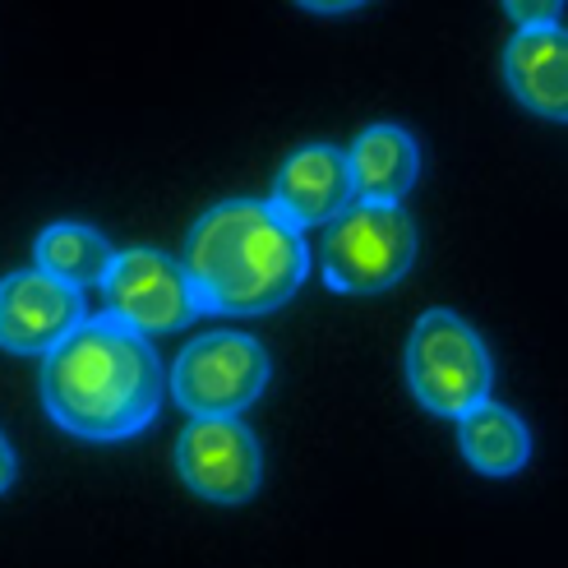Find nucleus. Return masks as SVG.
I'll list each match as a JSON object with an SVG mask.
<instances>
[{"label":"nucleus","mask_w":568,"mask_h":568,"mask_svg":"<svg viewBox=\"0 0 568 568\" xmlns=\"http://www.w3.org/2000/svg\"><path fill=\"white\" fill-rule=\"evenodd\" d=\"M458 448L480 476H514L531 463V430L518 412L490 403L458 416Z\"/></svg>","instance_id":"nucleus-12"},{"label":"nucleus","mask_w":568,"mask_h":568,"mask_svg":"<svg viewBox=\"0 0 568 568\" xmlns=\"http://www.w3.org/2000/svg\"><path fill=\"white\" fill-rule=\"evenodd\" d=\"M273 361L250 333H204L172 365V397L190 416H241L268 388Z\"/></svg>","instance_id":"nucleus-5"},{"label":"nucleus","mask_w":568,"mask_h":568,"mask_svg":"<svg viewBox=\"0 0 568 568\" xmlns=\"http://www.w3.org/2000/svg\"><path fill=\"white\" fill-rule=\"evenodd\" d=\"M181 480L209 504H245L264 480V453L241 416H190L176 439Z\"/></svg>","instance_id":"nucleus-7"},{"label":"nucleus","mask_w":568,"mask_h":568,"mask_svg":"<svg viewBox=\"0 0 568 568\" xmlns=\"http://www.w3.org/2000/svg\"><path fill=\"white\" fill-rule=\"evenodd\" d=\"M504 83L536 116L568 121V28H518L504 47Z\"/></svg>","instance_id":"nucleus-10"},{"label":"nucleus","mask_w":568,"mask_h":568,"mask_svg":"<svg viewBox=\"0 0 568 568\" xmlns=\"http://www.w3.org/2000/svg\"><path fill=\"white\" fill-rule=\"evenodd\" d=\"M296 6L310 14H352L361 6H371V0H296Z\"/></svg>","instance_id":"nucleus-15"},{"label":"nucleus","mask_w":568,"mask_h":568,"mask_svg":"<svg viewBox=\"0 0 568 568\" xmlns=\"http://www.w3.org/2000/svg\"><path fill=\"white\" fill-rule=\"evenodd\" d=\"M268 204L292 226H328L356 204L352 158L333 144H305L277 166Z\"/></svg>","instance_id":"nucleus-9"},{"label":"nucleus","mask_w":568,"mask_h":568,"mask_svg":"<svg viewBox=\"0 0 568 568\" xmlns=\"http://www.w3.org/2000/svg\"><path fill=\"white\" fill-rule=\"evenodd\" d=\"M352 181L365 204H403L420 176V149L403 125H365L352 139Z\"/></svg>","instance_id":"nucleus-11"},{"label":"nucleus","mask_w":568,"mask_h":568,"mask_svg":"<svg viewBox=\"0 0 568 568\" xmlns=\"http://www.w3.org/2000/svg\"><path fill=\"white\" fill-rule=\"evenodd\" d=\"M33 254H38V268L42 273L61 277V282H70V287L83 292V287H102L121 250H111L98 226L55 222V226H47V232L38 236Z\"/></svg>","instance_id":"nucleus-13"},{"label":"nucleus","mask_w":568,"mask_h":568,"mask_svg":"<svg viewBox=\"0 0 568 568\" xmlns=\"http://www.w3.org/2000/svg\"><path fill=\"white\" fill-rule=\"evenodd\" d=\"M499 6L518 28H550V23H559L568 0H499Z\"/></svg>","instance_id":"nucleus-14"},{"label":"nucleus","mask_w":568,"mask_h":568,"mask_svg":"<svg viewBox=\"0 0 568 568\" xmlns=\"http://www.w3.org/2000/svg\"><path fill=\"white\" fill-rule=\"evenodd\" d=\"M166 388L153 343L116 315H93L42 356V407L74 439H134L158 420Z\"/></svg>","instance_id":"nucleus-1"},{"label":"nucleus","mask_w":568,"mask_h":568,"mask_svg":"<svg viewBox=\"0 0 568 568\" xmlns=\"http://www.w3.org/2000/svg\"><path fill=\"white\" fill-rule=\"evenodd\" d=\"M407 388L425 412L458 420L471 407L490 403L495 361L463 315L425 310L407 337Z\"/></svg>","instance_id":"nucleus-3"},{"label":"nucleus","mask_w":568,"mask_h":568,"mask_svg":"<svg viewBox=\"0 0 568 568\" xmlns=\"http://www.w3.org/2000/svg\"><path fill=\"white\" fill-rule=\"evenodd\" d=\"M102 292H106V315H116L144 337L176 333L194 324V315H204L185 264L162 250H121Z\"/></svg>","instance_id":"nucleus-6"},{"label":"nucleus","mask_w":568,"mask_h":568,"mask_svg":"<svg viewBox=\"0 0 568 568\" xmlns=\"http://www.w3.org/2000/svg\"><path fill=\"white\" fill-rule=\"evenodd\" d=\"M416 222L403 204H356L324 232V282L347 296H379L416 264Z\"/></svg>","instance_id":"nucleus-4"},{"label":"nucleus","mask_w":568,"mask_h":568,"mask_svg":"<svg viewBox=\"0 0 568 568\" xmlns=\"http://www.w3.org/2000/svg\"><path fill=\"white\" fill-rule=\"evenodd\" d=\"M89 320L83 292L42 268H23L0 282V347L14 356H51Z\"/></svg>","instance_id":"nucleus-8"},{"label":"nucleus","mask_w":568,"mask_h":568,"mask_svg":"<svg viewBox=\"0 0 568 568\" xmlns=\"http://www.w3.org/2000/svg\"><path fill=\"white\" fill-rule=\"evenodd\" d=\"M181 264L204 315L260 320L282 310L310 273L305 232L260 199H222L190 226Z\"/></svg>","instance_id":"nucleus-2"}]
</instances>
